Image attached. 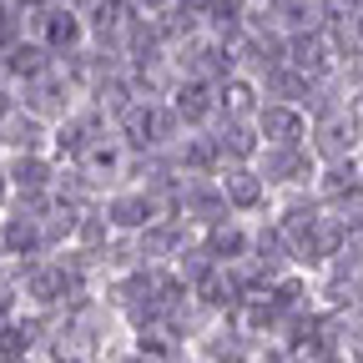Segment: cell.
Listing matches in <instances>:
<instances>
[{"instance_id":"obj_9","label":"cell","mask_w":363,"mask_h":363,"mask_svg":"<svg viewBox=\"0 0 363 363\" xmlns=\"http://www.w3.org/2000/svg\"><path fill=\"white\" fill-rule=\"evenodd\" d=\"M76 35H81V26H76L71 16H66V21H61V16L51 21V40H56V45H66V40H76Z\"/></svg>"},{"instance_id":"obj_7","label":"cell","mask_w":363,"mask_h":363,"mask_svg":"<svg viewBox=\"0 0 363 363\" xmlns=\"http://www.w3.org/2000/svg\"><path fill=\"white\" fill-rule=\"evenodd\" d=\"M11 142L16 147H35L40 142V126L35 121H11Z\"/></svg>"},{"instance_id":"obj_10","label":"cell","mask_w":363,"mask_h":363,"mask_svg":"<svg viewBox=\"0 0 363 363\" xmlns=\"http://www.w3.org/2000/svg\"><path fill=\"white\" fill-rule=\"evenodd\" d=\"M207 111V96H202V91L192 86V91H182V116H202Z\"/></svg>"},{"instance_id":"obj_4","label":"cell","mask_w":363,"mask_h":363,"mask_svg":"<svg viewBox=\"0 0 363 363\" xmlns=\"http://www.w3.org/2000/svg\"><path fill=\"white\" fill-rule=\"evenodd\" d=\"M45 51H40V45H16V51H11V71H21V76H40V61Z\"/></svg>"},{"instance_id":"obj_6","label":"cell","mask_w":363,"mask_h":363,"mask_svg":"<svg viewBox=\"0 0 363 363\" xmlns=\"http://www.w3.org/2000/svg\"><path fill=\"white\" fill-rule=\"evenodd\" d=\"M293 51H298V66H318V61H323V40L308 35V40H298V45H293Z\"/></svg>"},{"instance_id":"obj_8","label":"cell","mask_w":363,"mask_h":363,"mask_svg":"<svg viewBox=\"0 0 363 363\" xmlns=\"http://www.w3.org/2000/svg\"><path fill=\"white\" fill-rule=\"evenodd\" d=\"M26 343H30V338H26L21 328H0V353H6V358H16V353H26Z\"/></svg>"},{"instance_id":"obj_2","label":"cell","mask_w":363,"mask_h":363,"mask_svg":"<svg viewBox=\"0 0 363 363\" xmlns=\"http://www.w3.org/2000/svg\"><path fill=\"white\" fill-rule=\"evenodd\" d=\"M262 131H272L278 142H293L298 116H293V111H283V106H272V111H262Z\"/></svg>"},{"instance_id":"obj_1","label":"cell","mask_w":363,"mask_h":363,"mask_svg":"<svg viewBox=\"0 0 363 363\" xmlns=\"http://www.w3.org/2000/svg\"><path fill=\"white\" fill-rule=\"evenodd\" d=\"M11 177H16V187H21V192H35L40 182H45V162H35V157H21V162L11 167Z\"/></svg>"},{"instance_id":"obj_5","label":"cell","mask_w":363,"mask_h":363,"mask_svg":"<svg viewBox=\"0 0 363 363\" xmlns=\"http://www.w3.org/2000/svg\"><path fill=\"white\" fill-rule=\"evenodd\" d=\"M227 192H233V202H257V182H252V172H233L227 177Z\"/></svg>"},{"instance_id":"obj_3","label":"cell","mask_w":363,"mask_h":363,"mask_svg":"<svg viewBox=\"0 0 363 363\" xmlns=\"http://www.w3.org/2000/svg\"><path fill=\"white\" fill-rule=\"evenodd\" d=\"M147 212H152V202H147V197H121V202H111V217H116L121 227H136Z\"/></svg>"}]
</instances>
